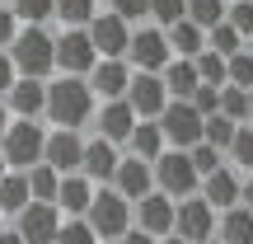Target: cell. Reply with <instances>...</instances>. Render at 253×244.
Here are the masks:
<instances>
[{"label": "cell", "mask_w": 253, "mask_h": 244, "mask_svg": "<svg viewBox=\"0 0 253 244\" xmlns=\"http://www.w3.org/2000/svg\"><path fill=\"white\" fill-rule=\"evenodd\" d=\"M230 136H235V122H225L220 113H216V118H202V146H211V150H220V155H225Z\"/></svg>", "instance_id": "35"}, {"label": "cell", "mask_w": 253, "mask_h": 244, "mask_svg": "<svg viewBox=\"0 0 253 244\" xmlns=\"http://www.w3.org/2000/svg\"><path fill=\"white\" fill-rule=\"evenodd\" d=\"M14 221H19L14 235L24 240V244H52V240H56V230H61V211L47 207V202H28V207L19 211Z\"/></svg>", "instance_id": "13"}, {"label": "cell", "mask_w": 253, "mask_h": 244, "mask_svg": "<svg viewBox=\"0 0 253 244\" xmlns=\"http://www.w3.org/2000/svg\"><path fill=\"white\" fill-rule=\"evenodd\" d=\"M94 127H99V141L126 146V136H131V127H136V113L126 108L122 99H113V103H103V108H94Z\"/></svg>", "instance_id": "18"}, {"label": "cell", "mask_w": 253, "mask_h": 244, "mask_svg": "<svg viewBox=\"0 0 253 244\" xmlns=\"http://www.w3.org/2000/svg\"><path fill=\"white\" fill-rule=\"evenodd\" d=\"M89 197H94V183L84 179V174H66V179L56 183V202L52 207L61 211L66 221H80L84 211H89Z\"/></svg>", "instance_id": "20"}, {"label": "cell", "mask_w": 253, "mask_h": 244, "mask_svg": "<svg viewBox=\"0 0 253 244\" xmlns=\"http://www.w3.org/2000/svg\"><path fill=\"white\" fill-rule=\"evenodd\" d=\"M122 103L136 113V122H155V118L164 113V103H169V94H164L160 75H141V71H136L131 80H126V94H122Z\"/></svg>", "instance_id": "12"}, {"label": "cell", "mask_w": 253, "mask_h": 244, "mask_svg": "<svg viewBox=\"0 0 253 244\" xmlns=\"http://www.w3.org/2000/svg\"><path fill=\"white\" fill-rule=\"evenodd\" d=\"M249 43H253V38H249Z\"/></svg>", "instance_id": "53"}, {"label": "cell", "mask_w": 253, "mask_h": 244, "mask_svg": "<svg viewBox=\"0 0 253 244\" xmlns=\"http://www.w3.org/2000/svg\"><path fill=\"white\" fill-rule=\"evenodd\" d=\"M28 202H33L28 179H24V174H5V179H0V216H19Z\"/></svg>", "instance_id": "27"}, {"label": "cell", "mask_w": 253, "mask_h": 244, "mask_svg": "<svg viewBox=\"0 0 253 244\" xmlns=\"http://www.w3.org/2000/svg\"><path fill=\"white\" fill-rule=\"evenodd\" d=\"M5 9L14 14V24L24 28H42L52 19V0H5Z\"/></svg>", "instance_id": "29"}, {"label": "cell", "mask_w": 253, "mask_h": 244, "mask_svg": "<svg viewBox=\"0 0 253 244\" xmlns=\"http://www.w3.org/2000/svg\"><path fill=\"white\" fill-rule=\"evenodd\" d=\"M84 226L94 230V240H122L131 230V202H122L113 188H94L89 211H84Z\"/></svg>", "instance_id": "4"}, {"label": "cell", "mask_w": 253, "mask_h": 244, "mask_svg": "<svg viewBox=\"0 0 253 244\" xmlns=\"http://www.w3.org/2000/svg\"><path fill=\"white\" fill-rule=\"evenodd\" d=\"M126 80H131V71H126V61H94V71L84 75V85H89L94 99L113 103L126 94Z\"/></svg>", "instance_id": "17"}, {"label": "cell", "mask_w": 253, "mask_h": 244, "mask_svg": "<svg viewBox=\"0 0 253 244\" xmlns=\"http://www.w3.org/2000/svg\"><path fill=\"white\" fill-rule=\"evenodd\" d=\"M188 164H192V174H197V183L202 179H207V174H216V169H225V155H220V150H211V146H192V150H188Z\"/></svg>", "instance_id": "34"}, {"label": "cell", "mask_w": 253, "mask_h": 244, "mask_svg": "<svg viewBox=\"0 0 253 244\" xmlns=\"http://www.w3.org/2000/svg\"><path fill=\"white\" fill-rule=\"evenodd\" d=\"M225 5H235V0H225Z\"/></svg>", "instance_id": "51"}, {"label": "cell", "mask_w": 253, "mask_h": 244, "mask_svg": "<svg viewBox=\"0 0 253 244\" xmlns=\"http://www.w3.org/2000/svg\"><path fill=\"white\" fill-rule=\"evenodd\" d=\"M52 244H99V240H94V230L84 226V221H61V230H56Z\"/></svg>", "instance_id": "40"}, {"label": "cell", "mask_w": 253, "mask_h": 244, "mask_svg": "<svg viewBox=\"0 0 253 244\" xmlns=\"http://www.w3.org/2000/svg\"><path fill=\"white\" fill-rule=\"evenodd\" d=\"M0 221H5V216H0Z\"/></svg>", "instance_id": "54"}, {"label": "cell", "mask_w": 253, "mask_h": 244, "mask_svg": "<svg viewBox=\"0 0 253 244\" xmlns=\"http://www.w3.org/2000/svg\"><path fill=\"white\" fill-rule=\"evenodd\" d=\"M126 150H131V160L155 164V160H160V150H164L160 127H155V122H136V127H131V136H126Z\"/></svg>", "instance_id": "24"}, {"label": "cell", "mask_w": 253, "mask_h": 244, "mask_svg": "<svg viewBox=\"0 0 253 244\" xmlns=\"http://www.w3.org/2000/svg\"><path fill=\"white\" fill-rule=\"evenodd\" d=\"M150 19L155 28H173L183 19V0H150Z\"/></svg>", "instance_id": "39"}, {"label": "cell", "mask_w": 253, "mask_h": 244, "mask_svg": "<svg viewBox=\"0 0 253 244\" xmlns=\"http://www.w3.org/2000/svg\"><path fill=\"white\" fill-rule=\"evenodd\" d=\"M239 207H244L249 216H253V174H249L244 183H239Z\"/></svg>", "instance_id": "43"}, {"label": "cell", "mask_w": 253, "mask_h": 244, "mask_svg": "<svg viewBox=\"0 0 253 244\" xmlns=\"http://www.w3.org/2000/svg\"><path fill=\"white\" fill-rule=\"evenodd\" d=\"M169 43H164L160 28H131L126 38V71H141V75H160L169 66Z\"/></svg>", "instance_id": "6"}, {"label": "cell", "mask_w": 253, "mask_h": 244, "mask_svg": "<svg viewBox=\"0 0 253 244\" xmlns=\"http://www.w3.org/2000/svg\"><path fill=\"white\" fill-rule=\"evenodd\" d=\"M225 85H230V90H253V52H235V56H230V61H225Z\"/></svg>", "instance_id": "32"}, {"label": "cell", "mask_w": 253, "mask_h": 244, "mask_svg": "<svg viewBox=\"0 0 253 244\" xmlns=\"http://www.w3.org/2000/svg\"><path fill=\"white\" fill-rule=\"evenodd\" d=\"M5 52H9V66H14L19 80H42L52 71V33L47 28H19Z\"/></svg>", "instance_id": "3"}, {"label": "cell", "mask_w": 253, "mask_h": 244, "mask_svg": "<svg viewBox=\"0 0 253 244\" xmlns=\"http://www.w3.org/2000/svg\"><path fill=\"white\" fill-rule=\"evenodd\" d=\"M24 179H28V193H33V202H47V207L56 202V183H61V174H52L47 164H33Z\"/></svg>", "instance_id": "31"}, {"label": "cell", "mask_w": 253, "mask_h": 244, "mask_svg": "<svg viewBox=\"0 0 253 244\" xmlns=\"http://www.w3.org/2000/svg\"><path fill=\"white\" fill-rule=\"evenodd\" d=\"M108 14H118L126 28H136L141 19H150V0H108Z\"/></svg>", "instance_id": "37"}, {"label": "cell", "mask_w": 253, "mask_h": 244, "mask_svg": "<svg viewBox=\"0 0 253 244\" xmlns=\"http://www.w3.org/2000/svg\"><path fill=\"white\" fill-rule=\"evenodd\" d=\"M207 244H220V240H207Z\"/></svg>", "instance_id": "50"}, {"label": "cell", "mask_w": 253, "mask_h": 244, "mask_svg": "<svg viewBox=\"0 0 253 244\" xmlns=\"http://www.w3.org/2000/svg\"><path fill=\"white\" fill-rule=\"evenodd\" d=\"M0 5H5V0H0Z\"/></svg>", "instance_id": "52"}, {"label": "cell", "mask_w": 253, "mask_h": 244, "mask_svg": "<svg viewBox=\"0 0 253 244\" xmlns=\"http://www.w3.org/2000/svg\"><path fill=\"white\" fill-rule=\"evenodd\" d=\"M160 85L169 99H192V90H197V71H192V61H169L160 71Z\"/></svg>", "instance_id": "25"}, {"label": "cell", "mask_w": 253, "mask_h": 244, "mask_svg": "<svg viewBox=\"0 0 253 244\" xmlns=\"http://www.w3.org/2000/svg\"><path fill=\"white\" fill-rule=\"evenodd\" d=\"M207 52H216V56H225V61H230V56L239 52V33H235L230 24H216V28L207 33Z\"/></svg>", "instance_id": "36"}, {"label": "cell", "mask_w": 253, "mask_h": 244, "mask_svg": "<svg viewBox=\"0 0 253 244\" xmlns=\"http://www.w3.org/2000/svg\"><path fill=\"white\" fill-rule=\"evenodd\" d=\"M160 33H164V43H169V56H173V61H197V56L207 52V33L192 28L188 19H178L173 28H160Z\"/></svg>", "instance_id": "22"}, {"label": "cell", "mask_w": 253, "mask_h": 244, "mask_svg": "<svg viewBox=\"0 0 253 244\" xmlns=\"http://www.w3.org/2000/svg\"><path fill=\"white\" fill-rule=\"evenodd\" d=\"M42 122H24V118H9L5 136H0V160H5V169L14 174H28L33 164H42Z\"/></svg>", "instance_id": "2"}, {"label": "cell", "mask_w": 253, "mask_h": 244, "mask_svg": "<svg viewBox=\"0 0 253 244\" xmlns=\"http://www.w3.org/2000/svg\"><path fill=\"white\" fill-rule=\"evenodd\" d=\"M225 160L235 174H253V127H235V136L225 146Z\"/></svg>", "instance_id": "28"}, {"label": "cell", "mask_w": 253, "mask_h": 244, "mask_svg": "<svg viewBox=\"0 0 253 244\" xmlns=\"http://www.w3.org/2000/svg\"><path fill=\"white\" fill-rule=\"evenodd\" d=\"M160 244H183V240H178V235H169V240H160Z\"/></svg>", "instance_id": "48"}, {"label": "cell", "mask_w": 253, "mask_h": 244, "mask_svg": "<svg viewBox=\"0 0 253 244\" xmlns=\"http://www.w3.org/2000/svg\"><path fill=\"white\" fill-rule=\"evenodd\" d=\"M14 33H19V24H14V14H9V9L0 5V52H5V47L14 43Z\"/></svg>", "instance_id": "41"}, {"label": "cell", "mask_w": 253, "mask_h": 244, "mask_svg": "<svg viewBox=\"0 0 253 244\" xmlns=\"http://www.w3.org/2000/svg\"><path fill=\"white\" fill-rule=\"evenodd\" d=\"M94 47H89V38H84V28H66V33H56L52 38V66L61 75H75V80H84V75L94 71Z\"/></svg>", "instance_id": "7"}, {"label": "cell", "mask_w": 253, "mask_h": 244, "mask_svg": "<svg viewBox=\"0 0 253 244\" xmlns=\"http://www.w3.org/2000/svg\"><path fill=\"white\" fill-rule=\"evenodd\" d=\"M84 38H89L99 61H126V38H131V28H126L118 14H108V9L94 14L89 24H84Z\"/></svg>", "instance_id": "9"}, {"label": "cell", "mask_w": 253, "mask_h": 244, "mask_svg": "<svg viewBox=\"0 0 253 244\" xmlns=\"http://www.w3.org/2000/svg\"><path fill=\"white\" fill-rule=\"evenodd\" d=\"M118 160H122L118 146H108V141H99V136H89V141H84L80 174H84L89 183H113V169H118Z\"/></svg>", "instance_id": "21"}, {"label": "cell", "mask_w": 253, "mask_h": 244, "mask_svg": "<svg viewBox=\"0 0 253 244\" xmlns=\"http://www.w3.org/2000/svg\"><path fill=\"white\" fill-rule=\"evenodd\" d=\"M197 188H202L197 197L207 202L216 216H220V211H230V207H239V174L230 169V164H225V169H216V174H207Z\"/></svg>", "instance_id": "16"}, {"label": "cell", "mask_w": 253, "mask_h": 244, "mask_svg": "<svg viewBox=\"0 0 253 244\" xmlns=\"http://www.w3.org/2000/svg\"><path fill=\"white\" fill-rule=\"evenodd\" d=\"M249 127H253V90H249Z\"/></svg>", "instance_id": "47"}, {"label": "cell", "mask_w": 253, "mask_h": 244, "mask_svg": "<svg viewBox=\"0 0 253 244\" xmlns=\"http://www.w3.org/2000/svg\"><path fill=\"white\" fill-rule=\"evenodd\" d=\"M42 99H47V85L42 80H14L0 103H5V113H14V118L38 122V118H42Z\"/></svg>", "instance_id": "19"}, {"label": "cell", "mask_w": 253, "mask_h": 244, "mask_svg": "<svg viewBox=\"0 0 253 244\" xmlns=\"http://www.w3.org/2000/svg\"><path fill=\"white\" fill-rule=\"evenodd\" d=\"M5 174H9V169H5V160H0V179H5Z\"/></svg>", "instance_id": "49"}, {"label": "cell", "mask_w": 253, "mask_h": 244, "mask_svg": "<svg viewBox=\"0 0 253 244\" xmlns=\"http://www.w3.org/2000/svg\"><path fill=\"white\" fill-rule=\"evenodd\" d=\"M113 193H118L122 202H141V197H150L155 193V179H150V164L145 160H131V155H122L118 160V169H113V183H108Z\"/></svg>", "instance_id": "14"}, {"label": "cell", "mask_w": 253, "mask_h": 244, "mask_svg": "<svg viewBox=\"0 0 253 244\" xmlns=\"http://www.w3.org/2000/svg\"><path fill=\"white\" fill-rule=\"evenodd\" d=\"M225 24L239 33V43H244V38H253V5H249V0H235V5H225Z\"/></svg>", "instance_id": "38"}, {"label": "cell", "mask_w": 253, "mask_h": 244, "mask_svg": "<svg viewBox=\"0 0 253 244\" xmlns=\"http://www.w3.org/2000/svg\"><path fill=\"white\" fill-rule=\"evenodd\" d=\"M19 75H14V66H9V52H0V99L9 94V85H14Z\"/></svg>", "instance_id": "42"}, {"label": "cell", "mask_w": 253, "mask_h": 244, "mask_svg": "<svg viewBox=\"0 0 253 244\" xmlns=\"http://www.w3.org/2000/svg\"><path fill=\"white\" fill-rule=\"evenodd\" d=\"M220 118L235 122V127H249V94L244 90H220Z\"/></svg>", "instance_id": "33"}, {"label": "cell", "mask_w": 253, "mask_h": 244, "mask_svg": "<svg viewBox=\"0 0 253 244\" xmlns=\"http://www.w3.org/2000/svg\"><path fill=\"white\" fill-rule=\"evenodd\" d=\"M0 244H24V240H19L14 230H0Z\"/></svg>", "instance_id": "45"}, {"label": "cell", "mask_w": 253, "mask_h": 244, "mask_svg": "<svg viewBox=\"0 0 253 244\" xmlns=\"http://www.w3.org/2000/svg\"><path fill=\"white\" fill-rule=\"evenodd\" d=\"M183 19L202 33H211L216 24H225V0H183Z\"/></svg>", "instance_id": "26"}, {"label": "cell", "mask_w": 253, "mask_h": 244, "mask_svg": "<svg viewBox=\"0 0 253 244\" xmlns=\"http://www.w3.org/2000/svg\"><path fill=\"white\" fill-rule=\"evenodd\" d=\"M42 118H52V127H61V132H80V127L94 118L89 85L75 80V75L52 80V85H47V99H42Z\"/></svg>", "instance_id": "1"}, {"label": "cell", "mask_w": 253, "mask_h": 244, "mask_svg": "<svg viewBox=\"0 0 253 244\" xmlns=\"http://www.w3.org/2000/svg\"><path fill=\"white\" fill-rule=\"evenodd\" d=\"M52 14L61 19L66 28H84L99 14V0H52Z\"/></svg>", "instance_id": "30"}, {"label": "cell", "mask_w": 253, "mask_h": 244, "mask_svg": "<svg viewBox=\"0 0 253 244\" xmlns=\"http://www.w3.org/2000/svg\"><path fill=\"white\" fill-rule=\"evenodd\" d=\"M118 244H160V240H150L145 230H136V226H131V230H126V235L118 240Z\"/></svg>", "instance_id": "44"}, {"label": "cell", "mask_w": 253, "mask_h": 244, "mask_svg": "<svg viewBox=\"0 0 253 244\" xmlns=\"http://www.w3.org/2000/svg\"><path fill=\"white\" fill-rule=\"evenodd\" d=\"M131 226L145 230L150 240H169L173 235V202L160 197V193H150V197H141L131 207Z\"/></svg>", "instance_id": "15"}, {"label": "cell", "mask_w": 253, "mask_h": 244, "mask_svg": "<svg viewBox=\"0 0 253 244\" xmlns=\"http://www.w3.org/2000/svg\"><path fill=\"white\" fill-rule=\"evenodd\" d=\"M150 179H155V193L169 202H183L197 193V174L188 164V150H160V160L150 164Z\"/></svg>", "instance_id": "5"}, {"label": "cell", "mask_w": 253, "mask_h": 244, "mask_svg": "<svg viewBox=\"0 0 253 244\" xmlns=\"http://www.w3.org/2000/svg\"><path fill=\"white\" fill-rule=\"evenodd\" d=\"M5 127H9V113H5V103H0V136H5Z\"/></svg>", "instance_id": "46"}, {"label": "cell", "mask_w": 253, "mask_h": 244, "mask_svg": "<svg viewBox=\"0 0 253 244\" xmlns=\"http://www.w3.org/2000/svg\"><path fill=\"white\" fill-rule=\"evenodd\" d=\"M173 235H178L183 244H207V240H216V211H211L197 193L183 197V202H173Z\"/></svg>", "instance_id": "8"}, {"label": "cell", "mask_w": 253, "mask_h": 244, "mask_svg": "<svg viewBox=\"0 0 253 244\" xmlns=\"http://www.w3.org/2000/svg\"><path fill=\"white\" fill-rule=\"evenodd\" d=\"M155 127H160V136L173 146V150H192V146L202 141V118L183 99H169V103H164V113L155 118Z\"/></svg>", "instance_id": "10"}, {"label": "cell", "mask_w": 253, "mask_h": 244, "mask_svg": "<svg viewBox=\"0 0 253 244\" xmlns=\"http://www.w3.org/2000/svg\"><path fill=\"white\" fill-rule=\"evenodd\" d=\"M80 160H84V136L80 132H61V127H52L42 141V164L52 174H80Z\"/></svg>", "instance_id": "11"}, {"label": "cell", "mask_w": 253, "mask_h": 244, "mask_svg": "<svg viewBox=\"0 0 253 244\" xmlns=\"http://www.w3.org/2000/svg\"><path fill=\"white\" fill-rule=\"evenodd\" d=\"M216 240L220 244H253V216L244 207H230L216 216Z\"/></svg>", "instance_id": "23"}]
</instances>
